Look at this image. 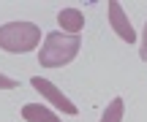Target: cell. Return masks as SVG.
Returning a JSON list of instances; mask_svg holds the SVG:
<instances>
[{"label":"cell","instance_id":"cell-7","mask_svg":"<svg viewBox=\"0 0 147 122\" xmlns=\"http://www.w3.org/2000/svg\"><path fill=\"white\" fill-rule=\"evenodd\" d=\"M123 114H125L123 98H112V103L104 109V114H101V122H123Z\"/></svg>","mask_w":147,"mask_h":122},{"label":"cell","instance_id":"cell-3","mask_svg":"<svg viewBox=\"0 0 147 122\" xmlns=\"http://www.w3.org/2000/svg\"><path fill=\"white\" fill-rule=\"evenodd\" d=\"M30 84H33V90H36L38 95H44L49 103H52V106H57L63 114H71V117H76V114H79L76 103H74L71 98H65L63 92H60L57 87L52 84V81H47L44 76H33V79H30Z\"/></svg>","mask_w":147,"mask_h":122},{"label":"cell","instance_id":"cell-2","mask_svg":"<svg viewBox=\"0 0 147 122\" xmlns=\"http://www.w3.org/2000/svg\"><path fill=\"white\" fill-rule=\"evenodd\" d=\"M41 43V30L33 22H5L0 25V49L11 54H25Z\"/></svg>","mask_w":147,"mask_h":122},{"label":"cell","instance_id":"cell-1","mask_svg":"<svg viewBox=\"0 0 147 122\" xmlns=\"http://www.w3.org/2000/svg\"><path fill=\"white\" fill-rule=\"evenodd\" d=\"M79 46H82V38L79 35L47 33V41L41 43V52H38V63L44 68H63V65H68L79 54Z\"/></svg>","mask_w":147,"mask_h":122},{"label":"cell","instance_id":"cell-4","mask_svg":"<svg viewBox=\"0 0 147 122\" xmlns=\"http://www.w3.org/2000/svg\"><path fill=\"white\" fill-rule=\"evenodd\" d=\"M109 25H112V33H117L125 43H134V41H136V30H134L128 14L123 11V5L117 3V0H112V3H109Z\"/></svg>","mask_w":147,"mask_h":122},{"label":"cell","instance_id":"cell-6","mask_svg":"<svg viewBox=\"0 0 147 122\" xmlns=\"http://www.w3.org/2000/svg\"><path fill=\"white\" fill-rule=\"evenodd\" d=\"M22 119L25 122H63L55 111H49L44 103H27V106H22Z\"/></svg>","mask_w":147,"mask_h":122},{"label":"cell","instance_id":"cell-8","mask_svg":"<svg viewBox=\"0 0 147 122\" xmlns=\"http://www.w3.org/2000/svg\"><path fill=\"white\" fill-rule=\"evenodd\" d=\"M16 87H19V81H16V79H11V76L0 73V90H16Z\"/></svg>","mask_w":147,"mask_h":122},{"label":"cell","instance_id":"cell-5","mask_svg":"<svg viewBox=\"0 0 147 122\" xmlns=\"http://www.w3.org/2000/svg\"><path fill=\"white\" fill-rule=\"evenodd\" d=\"M57 25H60V33H68V35H79L84 27V14L79 8H63L57 14Z\"/></svg>","mask_w":147,"mask_h":122},{"label":"cell","instance_id":"cell-9","mask_svg":"<svg viewBox=\"0 0 147 122\" xmlns=\"http://www.w3.org/2000/svg\"><path fill=\"white\" fill-rule=\"evenodd\" d=\"M139 54H142V60L147 63V22H144V30H142V43H139Z\"/></svg>","mask_w":147,"mask_h":122}]
</instances>
